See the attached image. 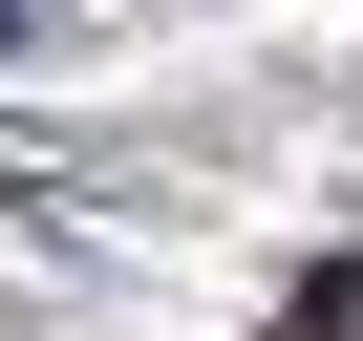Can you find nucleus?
Segmentation results:
<instances>
[{
  "instance_id": "nucleus-1",
  "label": "nucleus",
  "mask_w": 363,
  "mask_h": 341,
  "mask_svg": "<svg viewBox=\"0 0 363 341\" xmlns=\"http://www.w3.org/2000/svg\"><path fill=\"white\" fill-rule=\"evenodd\" d=\"M22 43H43V0H0V64H22Z\"/></svg>"
}]
</instances>
